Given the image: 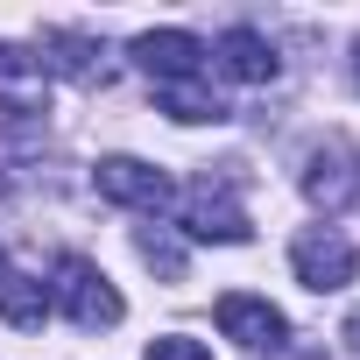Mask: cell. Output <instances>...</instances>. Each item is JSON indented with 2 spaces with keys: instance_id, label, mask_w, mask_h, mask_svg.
<instances>
[{
  "instance_id": "6da1fadb",
  "label": "cell",
  "mask_w": 360,
  "mask_h": 360,
  "mask_svg": "<svg viewBox=\"0 0 360 360\" xmlns=\"http://www.w3.org/2000/svg\"><path fill=\"white\" fill-rule=\"evenodd\" d=\"M50 304H64V318L78 325V332H106V325H120V290L106 283V269L99 262H85V255H57V283H50Z\"/></svg>"
},
{
  "instance_id": "7a4b0ae2",
  "label": "cell",
  "mask_w": 360,
  "mask_h": 360,
  "mask_svg": "<svg viewBox=\"0 0 360 360\" xmlns=\"http://www.w3.org/2000/svg\"><path fill=\"white\" fill-rule=\"evenodd\" d=\"M290 269H297V283L304 290H346L353 276H360V255H353V240L346 233H332V226H311V233H297V248H290Z\"/></svg>"
},
{
  "instance_id": "3957f363",
  "label": "cell",
  "mask_w": 360,
  "mask_h": 360,
  "mask_svg": "<svg viewBox=\"0 0 360 360\" xmlns=\"http://www.w3.org/2000/svg\"><path fill=\"white\" fill-rule=\"evenodd\" d=\"M92 184H99V198L106 205H127V212H162L176 191H169V176L155 169V162H134V155H106L99 169H92Z\"/></svg>"
},
{
  "instance_id": "277c9868",
  "label": "cell",
  "mask_w": 360,
  "mask_h": 360,
  "mask_svg": "<svg viewBox=\"0 0 360 360\" xmlns=\"http://www.w3.org/2000/svg\"><path fill=\"white\" fill-rule=\"evenodd\" d=\"M176 219H184V233L191 240H248L255 226H248V212H240V198L226 191V184H191L184 198H176Z\"/></svg>"
},
{
  "instance_id": "5b68a950",
  "label": "cell",
  "mask_w": 360,
  "mask_h": 360,
  "mask_svg": "<svg viewBox=\"0 0 360 360\" xmlns=\"http://www.w3.org/2000/svg\"><path fill=\"white\" fill-rule=\"evenodd\" d=\"M219 332L240 339L248 353H283V346H290V318H283L269 297H248V290L219 297Z\"/></svg>"
},
{
  "instance_id": "8992f818",
  "label": "cell",
  "mask_w": 360,
  "mask_h": 360,
  "mask_svg": "<svg viewBox=\"0 0 360 360\" xmlns=\"http://www.w3.org/2000/svg\"><path fill=\"white\" fill-rule=\"evenodd\" d=\"M127 57H134L155 85H176V78H198L212 50H205L191 29H148V36H134V50H127Z\"/></svg>"
},
{
  "instance_id": "52a82bcc",
  "label": "cell",
  "mask_w": 360,
  "mask_h": 360,
  "mask_svg": "<svg viewBox=\"0 0 360 360\" xmlns=\"http://www.w3.org/2000/svg\"><path fill=\"white\" fill-rule=\"evenodd\" d=\"M304 198L325 205V212H339V205L353 198V141H346V134H325V148L311 155V169H304Z\"/></svg>"
},
{
  "instance_id": "ba28073f",
  "label": "cell",
  "mask_w": 360,
  "mask_h": 360,
  "mask_svg": "<svg viewBox=\"0 0 360 360\" xmlns=\"http://www.w3.org/2000/svg\"><path fill=\"white\" fill-rule=\"evenodd\" d=\"M43 71H64V78H78V85H106L113 78V64H106V43H92V36H71V29H57V36H43Z\"/></svg>"
},
{
  "instance_id": "9c48e42d",
  "label": "cell",
  "mask_w": 360,
  "mask_h": 360,
  "mask_svg": "<svg viewBox=\"0 0 360 360\" xmlns=\"http://www.w3.org/2000/svg\"><path fill=\"white\" fill-rule=\"evenodd\" d=\"M212 57H219V71L240 78V85H269V78L283 71V57H276V43H269L262 29H226Z\"/></svg>"
},
{
  "instance_id": "30bf717a",
  "label": "cell",
  "mask_w": 360,
  "mask_h": 360,
  "mask_svg": "<svg viewBox=\"0 0 360 360\" xmlns=\"http://www.w3.org/2000/svg\"><path fill=\"white\" fill-rule=\"evenodd\" d=\"M0 318L15 332H43L50 318V283L43 276H22V269H0Z\"/></svg>"
},
{
  "instance_id": "8fae6325",
  "label": "cell",
  "mask_w": 360,
  "mask_h": 360,
  "mask_svg": "<svg viewBox=\"0 0 360 360\" xmlns=\"http://www.w3.org/2000/svg\"><path fill=\"white\" fill-rule=\"evenodd\" d=\"M43 57L36 50H15V43H0V99H8L15 113H29L36 99H43Z\"/></svg>"
},
{
  "instance_id": "7c38bea8",
  "label": "cell",
  "mask_w": 360,
  "mask_h": 360,
  "mask_svg": "<svg viewBox=\"0 0 360 360\" xmlns=\"http://www.w3.org/2000/svg\"><path fill=\"white\" fill-rule=\"evenodd\" d=\"M155 106H162L169 120H184V127H198V120H226V106H219V92H212L205 78H176V85H155Z\"/></svg>"
},
{
  "instance_id": "4fadbf2b",
  "label": "cell",
  "mask_w": 360,
  "mask_h": 360,
  "mask_svg": "<svg viewBox=\"0 0 360 360\" xmlns=\"http://www.w3.org/2000/svg\"><path fill=\"white\" fill-rule=\"evenodd\" d=\"M134 248H141V262H148L155 276H169V283H176V276H184V248H176L169 233H141Z\"/></svg>"
},
{
  "instance_id": "5bb4252c",
  "label": "cell",
  "mask_w": 360,
  "mask_h": 360,
  "mask_svg": "<svg viewBox=\"0 0 360 360\" xmlns=\"http://www.w3.org/2000/svg\"><path fill=\"white\" fill-rule=\"evenodd\" d=\"M141 360H212L198 339H184V332H162V339H148V353Z\"/></svg>"
},
{
  "instance_id": "9a60e30c",
  "label": "cell",
  "mask_w": 360,
  "mask_h": 360,
  "mask_svg": "<svg viewBox=\"0 0 360 360\" xmlns=\"http://www.w3.org/2000/svg\"><path fill=\"white\" fill-rule=\"evenodd\" d=\"M339 339H346V353H360V311H353V318L339 325Z\"/></svg>"
},
{
  "instance_id": "2e32d148",
  "label": "cell",
  "mask_w": 360,
  "mask_h": 360,
  "mask_svg": "<svg viewBox=\"0 0 360 360\" xmlns=\"http://www.w3.org/2000/svg\"><path fill=\"white\" fill-rule=\"evenodd\" d=\"M0 269H8V255H0Z\"/></svg>"
},
{
  "instance_id": "e0dca14e",
  "label": "cell",
  "mask_w": 360,
  "mask_h": 360,
  "mask_svg": "<svg viewBox=\"0 0 360 360\" xmlns=\"http://www.w3.org/2000/svg\"><path fill=\"white\" fill-rule=\"evenodd\" d=\"M353 57H360V50H353Z\"/></svg>"
}]
</instances>
